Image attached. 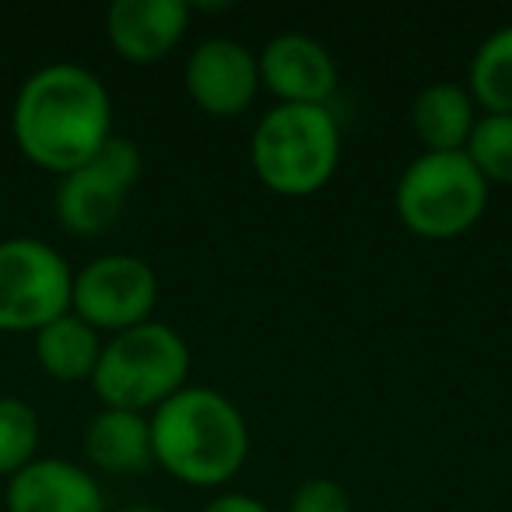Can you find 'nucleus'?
Here are the masks:
<instances>
[{"label":"nucleus","instance_id":"nucleus-13","mask_svg":"<svg viewBox=\"0 0 512 512\" xmlns=\"http://www.w3.org/2000/svg\"><path fill=\"white\" fill-rule=\"evenodd\" d=\"M81 442H85L88 463L95 470H102V474L127 477V474H144L148 467H155L148 414L102 407L85 425V439Z\"/></svg>","mask_w":512,"mask_h":512},{"label":"nucleus","instance_id":"nucleus-10","mask_svg":"<svg viewBox=\"0 0 512 512\" xmlns=\"http://www.w3.org/2000/svg\"><path fill=\"white\" fill-rule=\"evenodd\" d=\"M260 64V85L281 102V106H327L337 92V60L313 36L285 32L274 36L264 50L256 53Z\"/></svg>","mask_w":512,"mask_h":512},{"label":"nucleus","instance_id":"nucleus-8","mask_svg":"<svg viewBox=\"0 0 512 512\" xmlns=\"http://www.w3.org/2000/svg\"><path fill=\"white\" fill-rule=\"evenodd\" d=\"M158 306V274L134 253H106L74 271L71 313L99 334H123L151 320Z\"/></svg>","mask_w":512,"mask_h":512},{"label":"nucleus","instance_id":"nucleus-2","mask_svg":"<svg viewBox=\"0 0 512 512\" xmlns=\"http://www.w3.org/2000/svg\"><path fill=\"white\" fill-rule=\"evenodd\" d=\"M151 421L155 467L190 488H221L249 456V425L242 411L211 386H183Z\"/></svg>","mask_w":512,"mask_h":512},{"label":"nucleus","instance_id":"nucleus-16","mask_svg":"<svg viewBox=\"0 0 512 512\" xmlns=\"http://www.w3.org/2000/svg\"><path fill=\"white\" fill-rule=\"evenodd\" d=\"M467 92L484 113L512 116V25L495 29L470 57Z\"/></svg>","mask_w":512,"mask_h":512},{"label":"nucleus","instance_id":"nucleus-4","mask_svg":"<svg viewBox=\"0 0 512 512\" xmlns=\"http://www.w3.org/2000/svg\"><path fill=\"white\" fill-rule=\"evenodd\" d=\"M190 386V348L169 323L148 320L123 334L106 337L92 390L102 407L151 414Z\"/></svg>","mask_w":512,"mask_h":512},{"label":"nucleus","instance_id":"nucleus-15","mask_svg":"<svg viewBox=\"0 0 512 512\" xmlns=\"http://www.w3.org/2000/svg\"><path fill=\"white\" fill-rule=\"evenodd\" d=\"M106 337L81 316L64 313L36 330V362L57 383H92Z\"/></svg>","mask_w":512,"mask_h":512},{"label":"nucleus","instance_id":"nucleus-11","mask_svg":"<svg viewBox=\"0 0 512 512\" xmlns=\"http://www.w3.org/2000/svg\"><path fill=\"white\" fill-rule=\"evenodd\" d=\"M186 0H116L106 11V36L120 60L134 67L162 64L190 29Z\"/></svg>","mask_w":512,"mask_h":512},{"label":"nucleus","instance_id":"nucleus-3","mask_svg":"<svg viewBox=\"0 0 512 512\" xmlns=\"http://www.w3.org/2000/svg\"><path fill=\"white\" fill-rule=\"evenodd\" d=\"M253 176L278 197H313L341 165V123L330 106H274L249 137Z\"/></svg>","mask_w":512,"mask_h":512},{"label":"nucleus","instance_id":"nucleus-9","mask_svg":"<svg viewBox=\"0 0 512 512\" xmlns=\"http://www.w3.org/2000/svg\"><path fill=\"white\" fill-rule=\"evenodd\" d=\"M183 85L190 102L211 120H235L260 95V64L249 46L235 39H207L186 57Z\"/></svg>","mask_w":512,"mask_h":512},{"label":"nucleus","instance_id":"nucleus-14","mask_svg":"<svg viewBox=\"0 0 512 512\" xmlns=\"http://www.w3.org/2000/svg\"><path fill=\"white\" fill-rule=\"evenodd\" d=\"M477 120V102L456 81H435L411 102V127L425 151H463Z\"/></svg>","mask_w":512,"mask_h":512},{"label":"nucleus","instance_id":"nucleus-6","mask_svg":"<svg viewBox=\"0 0 512 512\" xmlns=\"http://www.w3.org/2000/svg\"><path fill=\"white\" fill-rule=\"evenodd\" d=\"M74 271L43 239L0 242V330L36 334L57 316L71 313Z\"/></svg>","mask_w":512,"mask_h":512},{"label":"nucleus","instance_id":"nucleus-7","mask_svg":"<svg viewBox=\"0 0 512 512\" xmlns=\"http://www.w3.org/2000/svg\"><path fill=\"white\" fill-rule=\"evenodd\" d=\"M144 172V155L130 137L113 134L95 158H88L81 169L60 176L53 211L64 232L78 239L106 235L120 221L127 207V193Z\"/></svg>","mask_w":512,"mask_h":512},{"label":"nucleus","instance_id":"nucleus-5","mask_svg":"<svg viewBox=\"0 0 512 512\" xmlns=\"http://www.w3.org/2000/svg\"><path fill=\"white\" fill-rule=\"evenodd\" d=\"M400 225L428 242L467 235L488 211V183L467 151H421L393 190Z\"/></svg>","mask_w":512,"mask_h":512},{"label":"nucleus","instance_id":"nucleus-1","mask_svg":"<svg viewBox=\"0 0 512 512\" xmlns=\"http://www.w3.org/2000/svg\"><path fill=\"white\" fill-rule=\"evenodd\" d=\"M11 134L32 165L67 176L113 137V99L81 64H46L18 88Z\"/></svg>","mask_w":512,"mask_h":512},{"label":"nucleus","instance_id":"nucleus-12","mask_svg":"<svg viewBox=\"0 0 512 512\" xmlns=\"http://www.w3.org/2000/svg\"><path fill=\"white\" fill-rule=\"evenodd\" d=\"M8 512H106V495L92 470L60 456H36L8 477Z\"/></svg>","mask_w":512,"mask_h":512},{"label":"nucleus","instance_id":"nucleus-19","mask_svg":"<svg viewBox=\"0 0 512 512\" xmlns=\"http://www.w3.org/2000/svg\"><path fill=\"white\" fill-rule=\"evenodd\" d=\"M288 512H351V495L334 477H306L288 498Z\"/></svg>","mask_w":512,"mask_h":512},{"label":"nucleus","instance_id":"nucleus-17","mask_svg":"<svg viewBox=\"0 0 512 512\" xmlns=\"http://www.w3.org/2000/svg\"><path fill=\"white\" fill-rule=\"evenodd\" d=\"M39 453V414L22 397H0V477H15Z\"/></svg>","mask_w":512,"mask_h":512},{"label":"nucleus","instance_id":"nucleus-18","mask_svg":"<svg viewBox=\"0 0 512 512\" xmlns=\"http://www.w3.org/2000/svg\"><path fill=\"white\" fill-rule=\"evenodd\" d=\"M463 151L488 186H512V116L484 113Z\"/></svg>","mask_w":512,"mask_h":512},{"label":"nucleus","instance_id":"nucleus-21","mask_svg":"<svg viewBox=\"0 0 512 512\" xmlns=\"http://www.w3.org/2000/svg\"><path fill=\"white\" fill-rule=\"evenodd\" d=\"M120 512H162V509H155V505H127V509H120Z\"/></svg>","mask_w":512,"mask_h":512},{"label":"nucleus","instance_id":"nucleus-20","mask_svg":"<svg viewBox=\"0 0 512 512\" xmlns=\"http://www.w3.org/2000/svg\"><path fill=\"white\" fill-rule=\"evenodd\" d=\"M204 512H271L256 495H246V491H225V495L211 498L204 505Z\"/></svg>","mask_w":512,"mask_h":512}]
</instances>
